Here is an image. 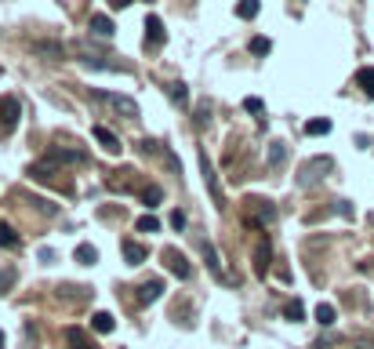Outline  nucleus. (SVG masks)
<instances>
[{
  "label": "nucleus",
  "instance_id": "11",
  "mask_svg": "<svg viewBox=\"0 0 374 349\" xmlns=\"http://www.w3.org/2000/svg\"><path fill=\"white\" fill-rule=\"evenodd\" d=\"M124 259L131 266H142L145 259H149V251H145L142 244H135V241H124Z\"/></svg>",
  "mask_w": 374,
  "mask_h": 349
},
{
  "label": "nucleus",
  "instance_id": "18",
  "mask_svg": "<svg viewBox=\"0 0 374 349\" xmlns=\"http://www.w3.org/2000/svg\"><path fill=\"white\" fill-rule=\"evenodd\" d=\"M33 51H37V55H47L51 62H55V58H66V51H62L58 44H44V40H37V44H33Z\"/></svg>",
  "mask_w": 374,
  "mask_h": 349
},
{
  "label": "nucleus",
  "instance_id": "27",
  "mask_svg": "<svg viewBox=\"0 0 374 349\" xmlns=\"http://www.w3.org/2000/svg\"><path fill=\"white\" fill-rule=\"evenodd\" d=\"M284 316H287V320H302V316H305V306L295 298V302H287V306H284Z\"/></svg>",
  "mask_w": 374,
  "mask_h": 349
},
{
  "label": "nucleus",
  "instance_id": "16",
  "mask_svg": "<svg viewBox=\"0 0 374 349\" xmlns=\"http://www.w3.org/2000/svg\"><path fill=\"white\" fill-rule=\"evenodd\" d=\"M258 11H262V4H258V0H240V4H236V15H240L243 22H251Z\"/></svg>",
  "mask_w": 374,
  "mask_h": 349
},
{
  "label": "nucleus",
  "instance_id": "2",
  "mask_svg": "<svg viewBox=\"0 0 374 349\" xmlns=\"http://www.w3.org/2000/svg\"><path fill=\"white\" fill-rule=\"evenodd\" d=\"M47 164H88V153L70 149V146H51L47 149Z\"/></svg>",
  "mask_w": 374,
  "mask_h": 349
},
{
  "label": "nucleus",
  "instance_id": "8",
  "mask_svg": "<svg viewBox=\"0 0 374 349\" xmlns=\"http://www.w3.org/2000/svg\"><path fill=\"white\" fill-rule=\"evenodd\" d=\"M91 135L102 142V149H106V153H120V138L113 135V131L106 128V124H95V128H91Z\"/></svg>",
  "mask_w": 374,
  "mask_h": 349
},
{
  "label": "nucleus",
  "instance_id": "19",
  "mask_svg": "<svg viewBox=\"0 0 374 349\" xmlns=\"http://www.w3.org/2000/svg\"><path fill=\"white\" fill-rule=\"evenodd\" d=\"M91 327L99 331V335H109V331H113V316L109 313H95L91 316Z\"/></svg>",
  "mask_w": 374,
  "mask_h": 349
},
{
  "label": "nucleus",
  "instance_id": "5",
  "mask_svg": "<svg viewBox=\"0 0 374 349\" xmlns=\"http://www.w3.org/2000/svg\"><path fill=\"white\" fill-rule=\"evenodd\" d=\"M0 128H4L8 135L19 128V99H4V102H0Z\"/></svg>",
  "mask_w": 374,
  "mask_h": 349
},
{
  "label": "nucleus",
  "instance_id": "22",
  "mask_svg": "<svg viewBox=\"0 0 374 349\" xmlns=\"http://www.w3.org/2000/svg\"><path fill=\"white\" fill-rule=\"evenodd\" d=\"M135 229H138V233H156V229H160V218H156V215H142V218L135 222Z\"/></svg>",
  "mask_w": 374,
  "mask_h": 349
},
{
  "label": "nucleus",
  "instance_id": "14",
  "mask_svg": "<svg viewBox=\"0 0 374 349\" xmlns=\"http://www.w3.org/2000/svg\"><path fill=\"white\" fill-rule=\"evenodd\" d=\"M269 259H273L269 244H258V251H254V273H258V277H266V269H269Z\"/></svg>",
  "mask_w": 374,
  "mask_h": 349
},
{
  "label": "nucleus",
  "instance_id": "28",
  "mask_svg": "<svg viewBox=\"0 0 374 349\" xmlns=\"http://www.w3.org/2000/svg\"><path fill=\"white\" fill-rule=\"evenodd\" d=\"M284 156H287L284 142H273V149H269V161H273V168H280V164H284Z\"/></svg>",
  "mask_w": 374,
  "mask_h": 349
},
{
  "label": "nucleus",
  "instance_id": "1",
  "mask_svg": "<svg viewBox=\"0 0 374 349\" xmlns=\"http://www.w3.org/2000/svg\"><path fill=\"white\" fill-rule=\"evenodd\" d=\"M91 99L106 102L109 109H117V113H124L127 120H138V102L131 99V95H117V91H99V88H95V91H91Z\"/></svg>",
  "mask_w": 374,
  "mask_h": 349
},
{
  "label": "nucleus",
  "instance_id": "6",
  "mask_svg": "<svg viewBox=\"0 0 374 349\" xmlns=\"http://www.w3.org/2000/svg\"><path fill=\"white\" fill-rule=\"evenodd\" d=\"M331 168H334V164H331V156H316L313 164H305V168H302V179H298V182H302V186H313V182L320 179L316 171H331Z\"/></svg>",
  "mask_w": 374,
  "mask_h": 349
},
{
  "label": "nucleus",
  "instance_id": "23",
  "mask_svg": "<svg viewBox=\"0 0 374 349\" xmlns=\"http://www.w3.org/2000/svg\"><path fill=\"white\" fill-rule=\"evenodd\" d=\"M142 200L149 204V208H156V204L164 200V189H160V186H145V189H142Z\"/></svg>",
  "mask_w": 374,
  "mask_h": 349
},
{
  "label": "nucleus",
  "instance_id": "15",
  "mask_svg": "<svg viewBox=\"0 0 374 349\" xmlns=\"http://www.w3.org/2000/svg\"><path fill=\"white\" fill-rule=\"evenodd\" d=\"M73 259H76L80 266H95V262H99V251H95L91 244H80V247L73 251Z\"/></svg>",
  "mask_w": 374,
  "mask_h": 349
},
{
  "label": "nucleus",
  "instance_id": "32",
  "mask_svg": "<svg viewBox=\"0 0 374 349\" xmlns=\"http://www.w3.org/2000/svg\"><path fill=\"white\" fill-rule=\"evenodd\" d=\"M0 349H4V331H0Z\"/></svg>",
  "mask_w": 374,
  "mask_h": 349
},
{
  "label": "nucleus",
  "instance_id": "25",
  "mask_svg": "<svg viewBox=\"0 0 374 349\" xmlns=\"http://www.w3.org/2000/svg\"><path fill=\"white\" fill-rule=\"evenodd\" d=\"M168 95H171V99H174L178 106H189V88H186V84H171V88H168Z\"/></svg>",
  "mask_w": 374,
  "mask_h": 349
},
{
  "label": "nucleus",
  "instance_id": "7",
  "mask_svg": "<svg viewBox=\"0 0 374 349\" xmlns=\"http://www.w3.org/2000/svg\"><path fill=\"white\" fill-rule=\"evenodd\" d=\"M168 40V33H164V22L156 19V15H149V19H145V44L149 47H160Z\"/></svg>",
  "mask_w": 374,
  "mask_h": 349
},
{
  "label": "nucleus",
  "instance_id": "30",
  "mask_svg": "<svg viewBox=\"0 0 374 349\" xmlns=\"http://www.w3.org/2000/svg\"><path fill=\"white\" fill-rule=\"evenodd\" d=\"M243 109H247V113H262V99H254V95H251V99H243Z\"/></svg>",
  "mask_w": 374,
  "mask_h": 349
},
{
  "label": "nucleus",
  "instance_id": "21",
  "mask_svg": "<svg viewBox=\"0 0 374 349\" xmlns=\"http://www.w3.org/2000/svg\"><path fill=\"white\" fill-rule=\"evenodd\" d=\"M327 131H331V120L327 117H316V120L305 124V135H327Z\"/></svg>",
  "mask_w": 374,
  "mask_h": 349
},
{
  "label": "nucleus",
  "instance_id": "31",
  "mask_svg": "<svg viewBox=\"0 0 374 349\" xmlns=\"http://www.w3.org/2000/svg\"><path fill=\"white\" fill-rule=\"evenodd\" d=\"M171 226H174V229H186V215L174 211V215H171Z\"/></svg>",
  "mask_w": 374,
  "mask_h": 349
},
{
  "label": "nucleus",
  "instance_id": "12",
  "mask_svg": "<svg viewBox=\"0 0 374 349\" xmlns=\"http://www.w3.org/2000/svg\"><path fill=\"white\" fill-rule=\"evenodd\" d=\"M356 88H360L367 99H374V66H364L360 73H356Z\"/></svg>",
  "mask_w": 374,
  "mask_h": 349
},
{
  "label": "nucleus",
  "instance_id": "3",
  "mask_svg": "<svg viewBox=\"0 0 374 349\" xmlns=\"http://www.w3.org/2000/svg\"><path fill=\"white\" fill-rule=\"evenodd\" d=\"M164 262H168V269H171V273H174L178 280H189L193 266H189V259H186L178 247H164Z\"/></svg>",
  "mask_w": 374,
  "mask_h": 349
},
{
  "label": "nucleus",
  "instance_id": "4",
  "mask_svg": "<svg viewBox=\"0 0 374 349\" xmlns=\"http://www.w3.org/2000/svg\"><path fill=\"white\" fill-rule=\"evenodd\" d=\"M200 168H204V182L211 189V197H215L218 208H225V197H222V186H218V174H215V164L207 161V153H200Z\"/></svg>",
  "mask_w": 374,
  "mask_h": 349
},
{
  "label": "nucleus",
  "instance_id": "26",
  "mask_svg": "<svg viewBox=\"0 0 374 349\" xmlns=\"http://www.w3.org/2000/svg\"><path fill=\"white\" fill-rule=\"evenodd\" d=\"M273 51V40L269 37H254L251 40V55H269Z\"/></svg>",
  "mask_w": 374,
  "mask_h": 349
},
{
  "label": "nucleus",
  "instance_id": "17",
  "mask_svg": "<svg viewBox=\"0 0 374 349\" xmlns=\"http://www.w3.org/2000/svg\"><path fill=\"white\" fill-rule=\"evenodd\" d=\"M334 316H338V309H334L331 302H320V306H316V324L331 327V324H334Z\"/></svg>",
  "mask_w": 374,
  "mask_h": 349
},
{
  "label": "nucleus",
  "instance_id": "9",
  "mask_svg": "<svg viewBox=\"0 0 374 349\" xmlns=\"http://www.w3.org/2000/svg\"><path fill=\"white\" fill-rule=\"evenodd\" d=\"M88 29H91L95 37H102V40H109V37H113V22H109V15H91Z\"/></svg>",
  "mask_w": 374,
  "mask_h": 349
},
{
  "label": "nucleus",
  "instance_id": "29",
  "mask_svg": "<svg viewBox=\"0 0 374 349\" xmlns=\"http://www.w3.org/2000/svg\"><path fill=\"white\" fill-rule=\"evenodd\" d=\"M33 204H37V211H40V215H58V208H55L51 200H44V197H33Z\"/></svg>",
  "mask_w": 374,
  "mask_h": 349
},
{
  "label": "nucleus",
  "instance_id": "10",
  "mask_svg": "<svg viewBox=\"0 0 374 349\" xmlns=\"http://www.w3.org/2000/svg\"><path fill=\"white\" fill-rule=\"evenodd\" d=\"M160 295H164V280H145L138 288V302H156Z\"/></svg>",
  "mask_w": 374,
  "mask_h": 349
},
{
  "label": "nucleus",
  "instance_id": "20",
  "mask_svg": "<svg viewBox=\"0 0 374 349\" xmlns=\"http://www.w3.org/2000/svg\"><path fill=\"white\" fill-rule=\"evenodd\" d=\"M0 247H19V233H15L8 222H0Z\"/></svg>",
  "mask_w": 374,
  "mask_h": 349
},
{
  "label": "nucleus",
  "instance_id": "24",
  "mask_svg": "<svg viewBox=\"0 0 374 349\" xmlns=\"http://www.w3.org/2000/svg\"><path fill=\"white\" fill-rule=\"evenodd\" d=\"M66 339H70V342H73L76 349H95V346H91V342L84 339V331H80V327H66Z\"/></svg>",
  "mask_w": 374,
  "mask_h": 349
},
{
  "label": "nucleus",
  "instance_id": "13",
  "mask_svg": "<svg viewBox=\"0 0 374 349\" xmlns=\"http://www.w3.org/2000/svg\"><path fill=\"white\" fill-rule=\"evenodd\" d=\"M204 259H207V266L215 269V277H222L225 284H233L229 277H225V269H222V262H218V251H215V244H204Z\"/></svg>",
  "mask_w": 374,
  "mask_h": 349
}]
</instances>
